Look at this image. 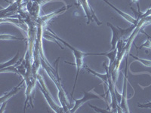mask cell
<instances>
[{
    "mask_svg": "<svg viewBox=\"0 0 151 113\" xmlns=\"http://www.w3.org/2000/svg\"><path fill=\"white\" fill-rule=\"evenodd\" d=\"M54 38H56L57 39L59 40L60 41H61L62 43H64V45H66V46H67L68 48H70L71 50H72L73 51V54L74 56H75V59H76V81H75V83H74V87H73V93L71 94V97H73V92H74V89H75V87H76V81H77V79H78V75H79V70H80V69L82 68V67H83V57L86 56H87V55H105L106 54V53H103V54H87V53H83V52H81L79 51H78V50L75 49L74 48H73L72 46H70V45H69L68 43L66 42L65 41H64V40H62L61 39H60L59 37H58L57 36H55V33H54V36H53Z\"/></svg>",
    "mask_w": 151,
    "mask_h": 113,
    "instance_id": "obj_1",
    "label": "cell"
},
{
    "mask_svg": "<svg viewBox=\"0 0 151 113\" xmlns=\"http://www.w3.org/2000/svg\"><path fill=\"white\" fill-rule=\"evenodd\" d=\"M48 74H49L51 78H52V79L53 80L54 82H55V84H56L58 89L59 100H60V103H61L62 107H63V109H64V112H70V110H69L70 109H69L68 107L69 103L68 102H67V97H66L65 95V92H64V89H63V87H62L61 86V84H60V78H59L58 73V72H57V79L54 76V75H52V74H51V72H48Z\"/></svg>",
    "mask_w": 151,
    "mask_h": 113,
    "instance_id": "obj_2",
    "label": "cell"
},
{
    "mask_svg": "<svg viewBox=\"0 0 151 113\" xmlns=\"http://www.w3.org/2000/svg\"><path fill=\"white\" fill-rule=\"evenodd\" d=\"M101 99V97H100L98 95H97V94H94L91 92H87V91L84 92V97H83L82 99H76L75 98H73V97L72 99H73L74 102H75V106H73V108L72 109L70 110V112H75L83 104V103H85L86 102H87L88 100H89V99Z\"/></svg>",
    "mask_w": 151,
    "mask_h": 113,
    "instance_id": "obj_3",
    "label": "cell"
},
{
    "mask_svg": "<svg viewBox=\"0 0 151 113\" xmlns=\"http://www.w3.org/2000/svg\"><path fill=\"white\" fill-rule=\"evenodd\" d=\"M107 26H110L113 31V38H112L111 41V45H112V48L111 50H114L116 48V45L117 41L119 40H120V39H122V36H124L125 35H127V33H129V29H122L120 28H118L119 30L115 28L114 26L112 25L110 23H107Z\"/></svg>",
    "mask_w": 151,
    "mask_h": 113,
    "instance_id": "obj_4",
    "label": "cell"
},
{
    "mask_svg": "<svg viewBox=\"0 0 151 113\" xmlns=\"http://www.w3.org/2000/svg\"><path fill=\"white\" fill-rule=\"evenodd\" d=\"M39 80H40L41 85L42 86V87L41 86H40V90H41L42 92L43 93V94H44V96H45V99H46L47 101H48V103L49 104V106L52 107V109H53L55 112H64V109H63V107H62V108H60V107H59L58 105H56L55 103H54V101L52 100L51 96H50L49 94H48V92L46 91H47L46 88H45V85H44V83H43V82L42 81L41 77H40V76H39Z\"/></svg>",
    "mask_w": 151,
    "mask_h": 113,
    "instance_id": "obj_5",
    "label": "cell"
},
{
    "mask_svg": "<svg viewBox=\"0 0 151 113\" xmlns=\"http://www.w3.org/2000/svg\"><path fill=\"white\" fill-rule=\"evenodd\" d=\"M86 69H87L88 71L89 72H91V73H92L93 75H94L95 76H98V77H99L100 79H102V81H103L106 84H107V86H108L109 84V80H110V79L111 78V72H108V68L106 67V74H99V73H97L96 72H94V71L91 70V69H88V67H86Z\"/></svg>",
    "mask_w": 151,
    "mask_h": 113,
    "instance_id": "obj_6",
    "label": "cell"
},
{
    "mask_svg": "<svg viewBox=\"0 0 151 113\" xmlns=\"http://www.w3.org/2000/svg\"><path fill=\"white\" fill-rule=\"evenodd\" d=\"M24 80L22 81V82H21L18 84V86H17V87H14V89L12 90V91H11L10 92L7 93V94H5V96H2V97H1V103H2H2H5V102H6V100H7L8 99H9V98H10L11 97H12V96H13V95H14V94H15L16 93H17V91H18V90L20 89V87H21V84H22L23 83H24Z\"/></svg>",
    "mask_w": 151,
    "mask_h": 113,
    "instance_id": "obj_7",
    "label": "cell"
},
{
    "mask_svg": "<svg viewBox=\"0 0 151 113\" xmlns=\"http://www.w3.org/2000/svg\"><path fill=\"white\" fill-rule=\"evenodd\" d=\"M104 1L105 2H106V3L108 4V5H110V6H111V7L113 8V9H114V10L118 12L119 14H120V15H122V17H123L125 19V20H127V21H129V22L132 23V24H135V23H136V21H135V20H134V19L132 18V17H131V16L128 15V14H125V13H124V12H122V11H119V10L118 9H116V8H115V6H114V5H112V4H110V2H107V1H106V0H104Z\"/></svg>",
    "mask_w": 151,
    "mask_h": 113,
    "instance_id": "obj_8",
    "label": "cell"
},
{
    "mask_svg": "<svg viewBox=\"0 0 151 113\" xmlns=\"http://www.w3.org/2000/svg\"><path fill=\"white\" fill-rule=\"evenodd\" d=\"M132 56L133 57V58L136 59V60H137L138 61L141 62L144 65H145L146 67H151V61H149V60H142V59H139V58H137V57H136V56Z\"/></svg>",
    "mask_w": 151,
    "mask_h": 113,
    "instance_id": "obj_9",
    "label": "cell"
},
{
    "mask_svg": "<svg viewBox=\"0 0 151 113\" xmlns=\"http://www.w3.org/2000/svg\"><path fill=\"white\" fill-rule=\"evenodd\" d=\"M19 56V53H17V55H16L15 56V57H14V59H13V60H12V61H9V62H8V63H5V64H2V66H1V69H3L4 67H6V66H9V64H11L12 63V64H14V63H15L16 61H17V56Z\"/></svg>",
    "mask_w": 151,
    "mask_h": 113,
    "instance_id": "obj_10",
    "label": "cell"
}]
</instances>
